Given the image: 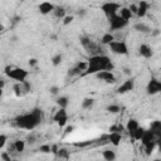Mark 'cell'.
Segmentation results:
<instances>
[{
	"instance_id": "25",
	"label": "cell",
	"mask_w": 161,
	"mask_h": 161,
	"mask_svg": "<svg viewBox=\"0 0 161 161\" xmlns=\"http://www.w3.org/2000/svg\"><path fill=\"white\" fill-rule=\"evenodd\" d=\"M156 141H151V142H147V143H145L143 146H145V151H146V155L147 156H150L152 152H153V150H155V147H156Z\"/></svg>"
},
{
	"instance_id": "30",
	"label": "cell",
	"mask_w": 161,
	"mask_h": 161,
	"mask_svg": "<svg viewBox=\"0 0 161 161\" xmlns=\"http://www.w3.org/2000/svg\"><path fill=\"white\" fill-rule=\"evenodd\" d=\"M107 111H108L109 113L116 114V113H118V112L121 111V107H119L118 104H109V106L107 107Z\"/></svg>"
},
{
	"instance_id": "41",
	"label": "cell",
	"mask_w": 161,
	"mask_h": 161,
	"mask_svg": "<svg viewBox=\"0 0 161 161\" xmlns=\"http://www.w3.org/2000/svg\"><path fill=\"white\" fill-rule=\"evenodd\" d=\"M73 130H74V127H73V126H68V127L65 128V133L68 135V133H70V132H72Z\"/></svg>"
},
{
	"instance_id": "47",
	"label": "cell",
	"mask_w": 161,
	"mask_h": 161,
	"mask_svg": "<svg viewBox=\"0 0 161 161\" xmlns=\"http://www.w3.org/2000/svg\"><path fill=\"white\" fill-rule=\"evenodd\" d=\"M153 161H161V160H160V158H155Z\"/></svg>"
},
{
	"instance_id": "35",
	"label": "cell",
	"mask_w": 161,
	"mask_h": 161,
	"mask_svg": "<svg viewBox=\"0 0 161 161\" xmlns=\"http://www.w3.org/2000/svg\"><path fill=\"white\" fill-rule=\"evenodd\" d=\"M62 20H63V24H64V25H68V24H70V23L74 20V16H73V15H65Z\"/></svg>"
},
{
	"instance_id": "8",
	"label": "cell",
	"mask_w": 161,
	"mask_h": 161,
	"mask_svg": "<svg viewBox=\"0 0 161 161\" xmlns=\"http://www.w3.org/2000/svg\"><path fill=\"white\" fill-rule=\"evenodd\" d=\"M96 77L106 83H114L116 82V75L112 73V70H102L96 74Z\"/></svg>"
},
{
	"instance_id": "11",
	"label": "cell",
	"mask_w": 161,
	"mask_h": 161,
	"mask_svg": "<svg viewBox=\"0 0 161 161\" xmlns=\"http://www.w3.org/2000/svg\"><path fill=\"white\" fill-rule=\"evenodd\" d=\"M54 8H55V6H54V4L49 3V1H43V3H40V4H39V6H38L39 13H40L42 15H48V14L53 13Z\"/></svg>"
},
{
	"instance_id": "5",
	"label": "cell",
	"mask_w": 161,
	"mask_h": 161,
	"mask_svg": "<svg viewBox=\"0 0 161 161\" xmlns=\"http://www.w3.org/2000/svg\"><path fill=\"white\" fill-rule=\"evenodd\" d=\"M101 9L108 18H111L118 13V10L121 9V5L118 3H104V4H102Z\"/></svg>"
},
{
	"instance_id": "16",
	"label": "cell",
	"mask_w": 161,
	"mask_h": 161,
	"mask_svg": "<svg viewBox=\"0 0 161 161\" xmlns=\"http://www.w3.org/2000/svg\"><path fill=\"white\" fill-rule=\"evenodd\" d=\"M150 131L153 133L156 140H158L160 136H161V122L160 121H153L151 123V126H150Z\"/></svg>"
},
{
	"instance_id": "12",
	"label": "cell",
	"mask_w": 161,
	"mask_h": 161,
	"mask_svg": "<svg viewBox=\"0 0 161 161\" xmlns=\"http://www.w3.org/2000/svg\"><path fill=\"white\" fill-rule=\"evenodd\" d=\"M80 44L83 45V48L84 49H87V52H96L97 50V47H96V44L89 39V38H87V36H80Z\"/></svg>"
},
{
	"instance_id": "10",
	"label": "cell",
	"mask_w": 161,
	"mask_h": 161,
	"mask_svg": "<svg viewBox=\"0 0 161 161\" xmlns=\"http://www.w3.org/2000/svg\"><path fill=\"white\" fill-rule=\"evenodd\" d=\"M161 91V82L157 79H151L147 84V93L148 94H156Z\"/></svg>"
},
{
	"instance_id": "9",
	"label": "cell",
	"mask_w": 161,
	"mask_h": 161,
	"mask_svg": "<svg viewBox=\"0 0 161 161\" xmlns=\"http://www.w3.org/2000/svg\"><path fill=\"white\" fill-rule=\"evenodd\" d=\"M133 87H135V80H133L132 78H130V79L125 80V82L117 88V92H118L119 94H123V93L131 92V91L133 89Z\"/></svg>"
},
{
	"instance_id": "29",
	"label": "cell",
	"mask_w": 161,
	"mask_h": 161,
	"mask_svg": "<svg viewBox=\"0 0 161 161\" xmlns=\"http://www.w3.org/2000/svg\"><path fill=\"white\" fill-rule=\"evenodd\" d=\"M62 60H63V55H62V54H55V55L52 58V64H53L54 67H57V65H59V64L62 63Z\"/></svg>"
},
{
	"instance_id": "39",
	"label": "cell",
	"mask_w": 161,
	"mask_h": 161,
	"mask_svg": "<svg viewBox=\"0 0 161 161\" xmlns=\"http://www.w3.org/2000/svg\"><path fill=\"white\" fill-rule=\"evenodd\" d=\"M128 9H130V11L132 13V15H136V13H137V4H131V5L128 6Z\"/></svg>"
},
{
	"instance_id": "17",
	"label": "cell",
	"mask_w": 161,
	"mask_h": 161,
	"mask_svg": "<svg viewBox=\"0 0 161 161\" xmlns=\"http://www.w3.org/2000/svg\"><path fill=\"white\" fill-rule=\"evenodd\" d=\"M118 11H119V14H118V15H119V16H121L123 20H126V21H128V20H130V19L133 16V15H132V13L130 11L128 6H122V8H121Z\"/></svg>"
},
{
	"instance_id": "1",
	"label": "cell",
	"mask_w": 161,
	"mask_h": 161,
	"mask_svg": "<svg viewBox=\"0 0 161 161\" xmlns=\"http://www.w3.org/2000/svg\"><path fill=\"white\" fill-rule=\"evenodd\" d=\"M87 63H88V67L84 74H97L102 70H112L113 68V64L111 63L109 58L103 54L91 55Z\"/></svg>"
},
{
	"instance_id": "31",
	"label": "cell",
	"mask_w": 161,
	"mask_h": 161,
	"mask_svg": "<svg viewBox=\"0 0 161 161\" xmlns=\"http://www.w3.org/2000/svg\"><path fill=\"white\" fill-rule=\"evenodd\" d=\"M20 84H21L23 93H28V92H30V91H31V84H30V82L24 80V82H23V83H20Z\"/></svg>"
},
{
	"instance_id": "15",
	"label": "cell",
	"mask_w": 161,
	"mask_h": 161,
	"mask_svg": "<svg viewBox=\"0 0 161 161\" xmlns=\"http://www.w3.org/2000/svg\"><path fill=\"white\" fill-rule=\"evenodd\" d=\"M138 53L143 58H151L152 54H153V52H152V49H151V47L148 44H141L140 48H138Z\"/></svg>"
},
{
	"instance_id": "38",
	"label": "cell",
	"mask_w": 161,
	"mask_h": 161,
	"mask_svg": "<svg viewBox=\"0 0 161 161\" xmlns=\"http://www.w3.org/2000/svg\"><path fill=\"white\" fill-rule=\"evenodd\" d=\"M1 158H3V161H13L9 152H3L1 153Z\"/></svg>"
},
{
	"instance_id": "34",
	"label": "cell",
	"mask_w": 161,
	"mask_h": 161,
	"mask_svg": "<svg viewBox=\"0 0 161 161\" xmlns=\"http://www.w3.org/2000/svg\"><path fill=\"white\" fill-rule=\"evenodd\" d=\"M50 145H48V143H45V145H42L40 147H39V151L42 152V153H49L50 152Z\"/></svg>"
},
{
	"instance_id": "14",
	"label": "cell",
	"mask_w": 161,
	"mask_h": 161,
	"mask_svg": "<svg viewBox=\"0 0 161 161\" xmlns=\"http://www.w3.org/2000/svg\"><path fill=\"white\" fill-rule=\"evenodd\" d=\"M138 127H140L138 121H137V119H135V118H130V119L127 121V123H126V131H127L131 136L133 135V132H135Z\"/></svg>"
},
{
	"instance_id": "21",
	"label": "cell",
	"mask_w": 161,
	"mask_h": 161,
	"mask_svg": "<svg viewBox=\"0 0 161 161\" xmlns=\"http://www.w3.org/2000/svg\"><path fill=\"white\" fill-rule=\"evenodd\" d=\"M135 30H137V31H141V33H151L152 30H151V28L148 26V25H146L145 23H137V24H135Z\"/></svg>"
},
{
	"instance_id": "4",
	"label": "cell",
	"mask_w": 161,
	"mask_h": 161,
	"mask_svg": "<svg viewBox=\"0 0 161 161\" xmlns=\"http://www.w3.org/2000/svg\"><path fill=\"white\" fill-rule=\"evenodd\" d=\"M109 49L112 53L114 54H118V55H125L128 53V48H127V44L122 40H113L109 45Z\"/></svg>"
},
{
	"instance_id": "26",
	"label": "cell",
	"mask_w": 161,
	"mask_h": 161,
	"mask_svg": "<svg viewBox=\"0 0 161 161\" xmlns=\"http://www.w3.org/2000/svg\"><path fill=\"white\" fill-rule=\"evenodd\" d=\"M145 128L143 127H138L135 132H133V135H132V138L133 140H136V141H141V138H142V136H143V133H145Z\"/></svg>"
},
{
	"instance_id": "45",
	"label": "cell",
	"mask_w": 161,
	"mask_h": 161,
	"mask_svg": "<svg viewBox=\"0 0 161 161\" xmlns=\"http://www.w3.org/2000/svg\"><path fill=\"white\" fill-rule=\"evenodd\" d=\"M125 73H126V74H131V72H130V69H125Z\"/></svg>"
},
{
	"instance_id": "32",
	"label": "cell",
	"mask_w": 161,
	"mask_h": 161,
	"mask_svg": "<svg viewBox=\"0 0 161 161\" xmlns=\"http://www.w3.org/2000/svg\"><path fill=\"white\" fill-rule=\"evenodd\" d=\"M87 67H88V63L87 62H80V63H78L77 64V70L80 73V72H86L87 70Z\"/></svg>"
},
{
	"instance_id": "2",
	"label": "cell",
	"mask_w": 161,
	"mask_h": 161,
	"mask_svg": "<svg viewBox=\"0 0 161 161\" xmlns=\"http://www.w3.org/2000/svg\"><path fill=\"white\" fill-rule=\"evenodd\" d=\"M42 121V111L40 109H34L30 113H25L21 116H18L15 119V123L20 128L25 130H34Z\"/></svg>"
},
{
	"instance_id": "33",
	"label": "cell",
	"mask_w": 161,
	"mask_h": 161,
	"mask_svg": "<svg viewBox=\"0 0 161 161\" xmlns=\"http://www.w3.org/2000/svg\"><path fill=\"white\" fill-rule=\"evenodd\" d=\"M14 92H15V96L16 97H20L23 94V89H21V84L20 83H16L14 86Z\"/></svg>"
},
{
	"instance_id": "6",
	"label": "cell",
	"mask_w": 161,
	"mask_h": 161,
	"mask_svg": "<svg viewBox=\"0 0 161 161\" xmlns=\"http://www.w3.org/2000/svg\"><path fill=\"white\" fill-rule=\"evenodd\" d=\"M127 24H128V21L123 20L118 14H116V15L109 18V25H111L112 30H121L125 26H127Z\"/></svg>"
},
{
	"instance_id": "20",
	"label": "cell",
	"mask_w": 161,
	"mask_h": 161,
	"mask_svg": "<svg viewBox=\"0 0 161 161\" xmlns=\"http://www.w3.org/2000/svg\"><path fill=\"white\" fill-rule=\"evenodd\" d=\"M53 14H54V16H55L57 19H63V18L67 15V11H65V9L62 8V6H55L54 10H53Z\"/></svg>"
},
{
	"instance_id": "46",
	"label": "cell",
	"mask_w": 161,
	"mask_h": 161,
	"mask_svg": "<svg viewBox=\"0 0 161 161\" xmlns=\"http://www.w3.org/2000/svg\"><path fill=\"white\" fill-rule=\"evenodd\" d=\"M3 97V88H0V98Z\"/></svg>"
},
{
	"instance_id": "3",
	"label": "cell",
	"mask_w": 161,
	"mask_h": 161,
	"mask_svg": "<svg viewBox=\"0 0 161 161\" xmlns=\"http://www.w3.org/2000/svg\"><path fill=\"white\" fill-rule=\"evenodd\" d=\"M5 74H6L9 78L16 80L18 83H23L24 80H26V78H28V75H29V72L25 70L24 68H18V67L8 65V67L5 68Z\"/></svg>"
},
{
	"instance_id": "19",
	"label": "cell",
	"mask_w": 161,
	"mask_h": 161,
	"mask_svg": "<svg viewBox=\"0 0 161 161\" xmlns=\"http://www.w3.org/2000/svg\"><path fill=\"white\" fill-rule=\"evenodd\" d=\"M102 156H103V158H104L106 161H114V160H116V152H114L113 150H109V148L104 150V151L102 152Z\"/></svg>"
},
{
	"instance_id": "44",
	"label": "cell",
	"mask_w": 161,
	"mask_h": 161,
	"mask_svg": "<svg viewBox=\"0 0 161 161\" xmlns=\"http://www.w3.org/2000/svg\"><path fill=\"white\" fill-rule=\"evenodd\" d=\"M4 30H5V26H4L3 24H0V33H3Z\"/></svg>"
},
{
	"instance_id": "28",
	"label": "cell",
	"mask_w": 161,
	"mask_h": 161,
	"mask_svg": "<svg viewBox=\"0 0 161 161\" xmlns=\"http://www.w3.org/2000/svg\"><path fill=\"white\" fill-rule=\"evenodd\" d=\"M57 155H58L59 157H62V158H68V157H69V151H68L67 148H64V147H60V148H58Z\"/></svg>"
},
{
	"instance_id": "24",
	"label": "cell",
	"mask_w": 161,
	"mask_h": 161,
	"mask_svg": "<svg viewBox=\"0 0 161 161\" xmlns=\"http://www.w3.org/2000/svg\"><path fill=\"white\" fill-rule=\"evenodd\" d=\"M13 148H14L16 152L21 153V152L25 150V142H24L23 140H16V141L14 142V145H13Z\"/></svg>"
},
{
	"instance_id": "42",
	"label": "cell",
	"mask_w": 161,
	"mask_h": 161,
	"mask_svg": "<svg viewBox=\"0 0 161 161\" xmlns=\"http://www.w3.org/2000/svg\"><path fill=\"white\" fill-rule=\"evenodd\" d=\"M78 14H79L80 16H83V15L86 14V9H79V11H78Z\"/></svg>"
},
{
	"instance_id": "40",
	"label": "cell",
	"mask_w": 161,
	"mask_h": 161,
	"mask_svg": "<svg viewBox=\"0 0 161 161\" xmlns=\"http://www.w3.org/2000/svg\"><path fill=\"white\" fill-rule=\"evenodd\" d=\"M28 63H29V65H30V67H35V65L38 64V60H36L35 58H30Z\"/></svg>"
},
{
	"instance_id": "22",
	"label": "cell",
	"mask_w": 161,
	"mask_h": 161,
	"mask_svg": "<svg viewBox=\"0 0 161 161\" xmlns=\"http://www.w3.org/2000/svg\"><path fill=\"white\" fill-rule=\"evenodd\" d=\"M113 40H116V39H114V35H113V34H111V33H106V34H103V35H102L101 43H102V44H104V45H109Z\"/></svg>"
},
{
	"instance_id": "13",
	"label": "cell",
	"mask_w": 161,
	"mask_h": 161,
	"mask_svg": "<svg viewBox=\"0 0 161 161\" xmlns=\"http://www.w3.org/2000/svg\"><path fill=\"white\" fill-rule=\"evenodd\" d=\"M148 8H150V5H148L147 1H140V3L137 4V13H136V15H137L138 18L146 16V14H147V11H148Z\"/></svg>"
},
{
	"instance_id": "27",
	"label": "cell",
	"mask_w": 161,
	"mask_h": 161,
	"mask_svg": "<svg viewBox=\"0 0 161 161\" xmlns=\"http://www.w3.org/2000/svg\"><path fill=\"white\" fill-rule=\"evenodd\" d=\"M93 104H94V99H93V98H84V99L82 101V108H84V109L92 108Z\"/></svg>"
},
{
	"instance_id": "36",
	"label": "cell",
	"mask_w": 161,
	"mask_h": 161,
	"mask_svg": "<svg viewBox=\"0 0 161 161\" xmlns=\"http://www.w3.org/2000/svg\"><path fill=\"white\" fill-rule=\"evenodd\" d=\"M6 141H8V137H6V135H0V150H1V148L5 146Z\"/></svg>"
},
{
	"instance_id": "7",
	"label": "cell",
	"mask_w": 161,
	"mask_h": 161,
	"mask_svg": "<svg viewBox=\"0 0 161 161\" xmlns=\"http://www.w3.org/2000/svg\"><path fill=\"white\" fill-rule=\"evenodd\" d=\"M53 119L55 121V123H57L59 127H64V126L67 125V122H68V113H67V111H65L64 108H59V109L54 113Z\"/></svg>"
},
{
	"instance_id": "37",
	"label": "cell",
	"mask_w": 161,
	"mask_h": 161,
	"mask_svg": "<svg viewBox=\"0 0 161 161\" xmlns=\"http://www.w3.org/2000/svg\"><path fill=\"white\" fill-rule=\"evenodd\" d=\"M59 87H57V86H53V87H50L49 88V92H50V94H53V96H57L58 93H59Z\"/></svg>"
},
{
	"instance_id": "43",
	"label": "cell",
	"mask_w": 161,
	"mask_h": 161,
	"mask_svg": "<svg viewBox=\"0 0 161 161\" xmlns=\"http://www.w3.org/2000/svg\"><path fill=\"white\" fill-rule=\"evenodd\" d=\"M4 86H5V80L0 78V88H4Z\"/></svg>"
},
{
	"instance_id": "18",
	"label": "cell",
	"mask_w": 161,
	"mask_h": 161,
	"mask_svg": "<svg viewBox=\"0 0 161 161\" xmlns=\"http://www.w3.org/2000/svg\"><path fill=\"white\" fill-rule=\"evenodd\" d=\"M109 142L113 145V146H118L121 143V140H122V136L119 132H111L109 137H108Z\"/></svg>"
},
{
	"instance_id": "23",
	"label": "cell",
	"mask_w": 161,
	"mask_h": 161,
	"mask_svg": "<svg viewBox=\"0 0 161 161\" xmlns=\"http://www.w3.org/2000/svg\"><path fill=\"white\" fill-rule=\"evenodd\" d=\"M57 104L59 106V108H67V106L69 104V98L67 96H60L57 98Z\"/></svg>"
},
{
	"instance_id": "48",
	"label": "cell",
	"mask_w": 161,
	"mask_h": 161,
	"mask_svg": "<svg viewBox=\"0 0 161 161\" xmlns=\"http://www.w3.org/2000/svg\"><path fill=\"white\" fill-rule=\"evenodd\" d=\"M13 161H16V160H13Z\"/></svg>"
}]
</instances>
